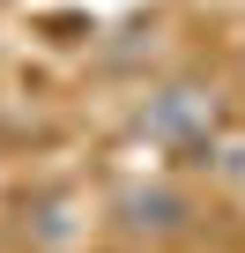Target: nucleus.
Wrapping results in <instances>:
<instances>
[{"label":"nucleus","instance_id":"f257e3e1","mask_svg":"<svg viewBox=\"0 0 245 253\" xmlns=\"http://www.w3.org/2000/svg\"><path fill=\"white\" fill-rule=\"evenodd\" d=\"M141 134H149L156 149H208V142H215V104H208L193 82H164V89H149V104H141Z\"/></svg>","mask_w":245,"mask_h":253},{"label":"nucleus","instance_id":"7ed1b4c3","mask_svg":"<svg viewBox=\"0 0 245 253\" xmlns=\"http://www.w3.org/2000/svg\"><path fill=\"white\" fill-rule=\"evenodd\" d=\"M238 89H245V45H238Z\"/></svg>","mask_w":245,"mask_h":253},{"label":"nucleus","instance_id":"f03ea898","mask_svg":"<svg viewBox=\"0 0 245 253\" xmlns=\"http://www.w3.org/2000/svg\"><path fill=\"white\" fill-rule=\"evenodd\" d=\"M119 231H127V238H149V246L186 238V231H193V194L171 186V179L127 186V194H119Z\"/></svg>","mask_w":245,"mask_h":253}]
</instances>
